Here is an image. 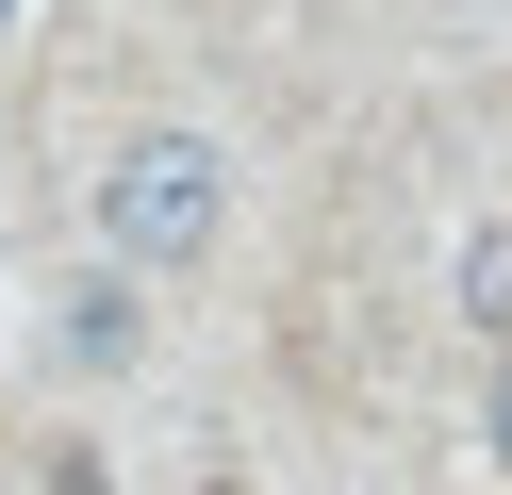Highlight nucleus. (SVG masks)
<instances>
[{"label": "nucleus", "instance_id": "nucleus-5", "mask_svg": "<svg viewBox=\"0 0 512 495\" xmlns=\"http://www.w3.org/2000/svg\"><path fill=\"white\" fill-rule=\"evenodd\" d=\"M199 495H248V479H199Z\"/></svg>", "mask_w": 512, "mask_h": 495}, {"label": "nucleus", "instance_id": "nucleus-4", "mask_svg": "<svg viewBox=\"0 0 512 495\" xmlns=\"http://www.w3.org/2000/svg\"><path fill=\"white\" fill-rule=\"evenodd\" d=\"M17 17H34V0H0V33H17Z\"/></svg>", "mask_w": 512, "mask_h": 495}, {"label": "nucleus", "instance_id": "nucleus-2", "mask_svg": "<svg viewBox=\"0 0 512 495\" xmlns=\"http://www.w3.org/2000/svg\"><path fill=\"white\" fill-rule=\"evenodd\" d=\"M463 314H479V347H512V215L463 231Z\"/></svg>", "mask_w": 512, "mask_h": 495}, {"label": "nucleus", "instance_id": "nucleus-1", "mask_svg": "<svg viewBox=\"0 0 512 495\" xmlns=\"http://www.w3.org/2000/svg\"><path fill=\"white\" fill-rule=\"evenodd\" d=\"M215 231H232V165H215L199 132H133V149L100 165V248L116 264H199Z\"/></svg>", "mask_w": 512, "mask_h": 495}, {"label": "nucleus", "instance_id": "nucleus-3", "mask_svg": "<svg viewBox=\"0 0 512 495\" xmlns=\"http://www.w3.org/2000/svg\"><path fill=\"white\" fill-rule=\"evenodd\" d=\"M479 429H496V462H512V347H496V380H479Z\"/></svg>", "mask_w": 512, "mask_h": 495}]
</instances>
